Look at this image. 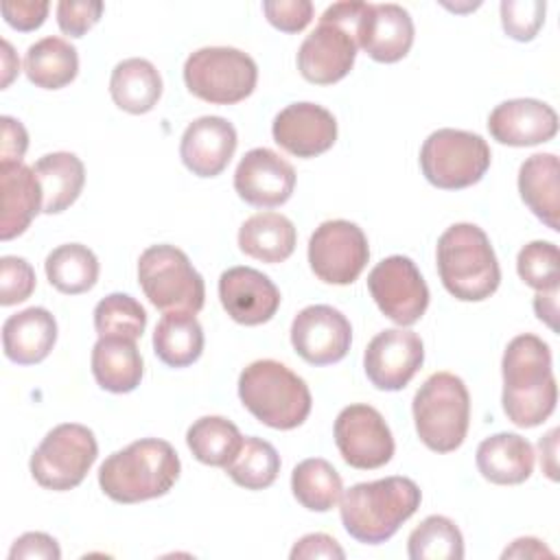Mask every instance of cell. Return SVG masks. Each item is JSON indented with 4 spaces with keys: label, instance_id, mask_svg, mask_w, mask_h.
I'll list each match as a JSON object with an SVG mask.
<instances>
[{
    "label": "cell",
    "instance_id": "obj_35",
    "mask_svg": "<svg viewBox=\"0 0 560 560\" xmlns=\"http://www.w3.org/2000/svg\"><path fill=\"white\" fill-rule=\"evenodd\" d=\"M291 490L302 508L311 512H328L339 503L343 483L330 462L322 457H308L293 468Z\"/></svg>",
    "mask_w": 560,
    "mask_h": 560
},
{
    "label": "cell",
    "instance_id": "obj_17",
    "mask_svg": "<svg viewBox=\"0 0 560 560\" xmlns=\"http://www.w3.org/2000/svg\"><path fill=\"white\" fill-rule=\"evenodd\" d=\"M295 188L293 166L267 147L247 151L234 171V190L256 208H276L289 201Z\"/></svg>",
    "mask_w": 560,
    "mask_h": 560
},
{
    "label": "cell",
    "instance_id": "obj_31",
    "mask_svg": "<svg viewBox=\"0 0 560 560\" xmlns=\"http://www.w3.org/2000/svg\"><path fill=\"white\" fill-rule=\"evenodd\" d=\"M153 352L168 368L192 365L203 352V328L195 313H164L153 330Z\"/></svg>",
    "mask_w": 560,
    "mask_h": 560
},
{
    "label": "cell",
    "instance_id": "obj_29",
    "mask_svg": "<svg viewBox=\"0 0 560 560\" xmlns=\"http://www.w3.org/2000/svg\"><path fill=\"white\" fill-rule=\"evenodd\" d=\"M295 225L280 212H256L238 230V247L249 258L276 265L295 249Z\"/></svg>",
    "mask_w": 560,
    "mask_h": 560
},
{
    "label": "cell",
    "instance_id": "obj_42",
    "mask_svg": "<svg viewBox=\"0 0 560 560\" xmlns=\"http://www.w3.org/2000/svg\"><path fill=\"white\" fill-rule=\"evenodd\" d=\"M262 13L282 33H300L313 20L311 0H265Z\"/></svg>",
    "mask_w": 560,
    "mask_h": 560
},
{
    "label": "cell",
    "instance_id": "obj_46",
    "mask_svg": "<svg viewBox=\"0 0 560 560\" xmlns=\"http://www.w3.org/2000/svg\"><path fill=\"white\" fill-rule=\"evenodd\" d=\"M289 556H291V560H311V558H330V560L337 558V560H343L346 551L328 534H306V536H302L293 545Z\"/></svg>",
    "mask_w": 560,
    "mask_h": 560
},
{
    "label": "cell",
    "instance_id": "obj_22",
    "mask_svg": "<svg viewBox=\"0 0 560 560\" xmlns=\"http://www.w3.org/2000/svg\"><path fill=\"white\" fill-rule=\"evenodd\" d=\"M236 129L221 116H201L182 133L179 158L197 177H217L236 151Z\"/></svg>",
    "mask_w": 560,
    "mask_h": 560
},
{
    "label": "cell",
    "instance_id": "obj_15",
    "mask_svg": "<svg viewBox=\"0 0 560 560\" xmlns=\"http://www.w3.org/2000/svg\"><path fill=\"white\" fill-rule=\"evenodd\" d=\"M291 343L306 363L332 365L348 354L352 326L341 311L328 304H313L293 317Z\"/></svg>",
    "mask_w": 560,
    "mask_h": 560
},
{
    "label": "cell",
    "instance_id": "obj_5",
    "mask_svg": "<svg viewBox=\"0 0 560 560\" xmlns=\"http://www.w3.org/2000/svg\"><path fill=\"white\" fill-rule=\"evenodd\" d=\"M238 398L262 424L280 431L300 427L311 413V389L284 363L260 359L238 376Z\"/></svg>",
    "mask_w": 560,
    "mask_h": 560
},
{
    "label": "cell",
    "instance_id": "obj_50",
    "mask_svg": "<svg viewBox=\"0 0 560 560\" xmlns=\"http://www.w3.org/2000/svg\"><path fill=\"white\" fill-rule=\"evenodd\" d=\"M556 446H558V429H551L545 438H540L538 448H540V466L542 472H547L549 479H558V468H556Z\"/></svg>",
    "mask_w": 560,
    "mask_h": 560
},
{
    "label": "cell",
    "instance_id": "obj_33",
    "mask_svg": "<svg viewBox=\"0 0 560 560\" xmlns=\"http://www.w3.org/2000/svg\"><path fill=\"white\" fill-rule=\"evenodd\" d=\"M48 282L66 295L90 291L98 280V258L81 243H66L55 247L44 262Z\"/></svg>",
    "mask_w": 560,
    "mask_h": 560
},
{
    "label": "cell",
    "instance_id": "obj_47",
    "mask_svg": "<svg viewBox=\"0 0 560 560\" xmlns=\"http://www.w3.org/2000/svg\"><path fill=\"white\" fill-rule=\"evenodd\" d=\"M2 162H22L26 147H28V133L24 125L11 116H2Z\"/></svg>",
    "mask_w": 560,
    "mask_h": 560
},
{
    "label": "cell",
    "instance_id": "obj_8",
    "mask_svg": "<svg viewBox=\"0 0 560 560\" xmlns=\"http://www.w3.org/2000/svg\"><path fill=\"white\" fill-rule=\"evenodd\" d=\"M138 282L149 302L168 311L199 313L206 300L201 273L175 245H151L138 258Z\"/></svg>",
    "mask_w": 560,
    "mask_h": 560
},
{
    "label": "cell",
    "instance_id": "obj_39",
    "mask_svg": "<svg viewBox=\"0 0 560 560\" xmlns=\"http://www.w3.org/2000/svg\"><path fill=\"white\" fill-rule=\"evenodd\" d=\"M516 271L521 280L540 291H553L560 282V254L549 241H532L516 256Z\"/></svg>",
    "mask_w": 560,
    "mask_h": 560
},
{
    "label": "cell",
    "instance_id": "obj_9",
    "mask_svg": "<svg viewBox=\"0 0 560 560\" xmlns=\"http://www.w3.org/2000/svg\"><path fill=\"white\" fill-rule=\"evenodd\" d=\"M258 81L256 61L232 46H206L188 55L184 83L206 103L234 105L247 98Z\"/></svg>",
    "mask_w": 560,
    "mask_h": 560
},
{
    "label": "cell",
    "instance_id": "obj_32",
    "mask_svg": "<svg viewBox=\"0 0 560 560\" xmlns=\"http://www.w3.org/2000/svg\"><path fill=\"white\" fill-rule=\"evenodd\" d=\"M24 72L42 90H59L74 81L79 72L77 48L61 37H44L28 46Z\"/></svg>",
    "mask_w": 560,
    "mask_h": 560
},
{
    "label": "cell",
    "instance_id": "obj_36",
    "mask_svg": "<svg viewBox=\"0 0 560 560\" xmlns=\"http://www.w3.org/2000/svg\"><path fill=\"white\" fill-rule=\"evenodd\" d=\"M225 472L245 490H265L280 472V455L267 440L249 435L243 438V444L236 457L225 466Z\"/></svg>",
    "mask_w": 560,
    "mask_h": 560
},
{
    "label": "cell",
    "instance_id": "obj_34",
    "mask_svg": "<svg viewBox=\"0 0 560 560\" xmlns=\"http://www.w3.org/2000/svg\"><path fill=\"white\" fill-rule=\"evenodd\" d=\"M186 444L195 459L208 466L225 468L238 453L243 435L234 422L223 416H203L186 431Z\"/></svg>",
    "mask_w": 560,
    "mask_h": 560
},
{
    "label": "cell",
    "instance_id": "obj_49",
    "mask_svg": "<svg viewBox=\"0 0 560 560\" xmlns=\"http://www.w3.org/2000/svg\"><path fill=\"white\" fill-rule=\"evenodd\" d=\"M534 311L540 322H545L551 330H558V289L553 291H540L534 298Z\"/></svg>",
    "mask_w": 560,
    "mask_h": 560
},
{
    "label": "cell",
    "instance_id": "obj_24",
    "mask_svg": "<svg viewBox=\"0 0 560 560\" xmlns=\"http://www.w3.org/2000/svg\"><path fill=\"white\" fill-rule=\"evenodd\" d=\"M57 341V322L42 306L24 308L2 324V348L9 361L35 365L44 361Z\"/></svg>",
    "mask_w": 560,
    "mask_h": 560
},
{
    "label": "cell",
    "instance_id": "obj_4",
    "mask_svg": "<svg viewBox=\"0 0 560 560\" xmlns=\"http://www.w3.org/2000/svg\"><path fill=\"white\" fill-rule=\"evenodd\" d=\"M438 273L444 289L462 302L490 298L501 282V269L488 234L475 223H455L438 238Z\"/></svg>",
    "mask_w": 560,
    "mask_h": 560
},
{
    "label": "cell",
    "instance_id": "obj_26",
    "mask_svg": "<svg viewBox=\"0 0 560 560\" xmlns=\"http://www.w3.org/2000/svg\"><path fill=\"white\" fill-rule=\"evenodd\" d=\"M560 166L553 153H534L518 168V192L525 206L553 232L560 230Z\"/></svg>",
    "mask_w": 560,
    "mask_h": 560
},
{
    "label": "cell",
    "instance_id": "obj_14",
    "mask_svg": "<svg viewBox=\"0 0 560 560\" xmlns=\"http://www.w3.org/2000/svg\"><path fill=\"white\" fill-rule=\"evenodd\" d=\"M335 444L343 462L359 470L385 466L394 455L392 431L378 409L348 405L335 420Z\"/></svg>",
    "mask_w": 560,
    "mask_h": 560
},
{
    "label": "cell",
    "instance_id": "obj_30",
    "mask_svg": "<svg viewBox=\"0 0 560 560\" xmlns=\"http://www.w3.org/2000/svg\"><path fill=\"white\" fill-rule=\"evenodd\" d=\"M112 101L129 114L151 112L162 96V77L158 68L140 57L122 59L109 77Z\"/></svg>",
    "mask_w": 560,
    "mask_h": 560
},
{
    "label": "cell",
    "instance_id": "obj_25",
    "mask_svg": "<svg viewBox=\"0 0 560 560\" xmlns=\"http://www.w3.org/2000/svg\"><path fill=\"white\" fill-rule=\"evenodd\" d=\"M477 468L497 486H516L534 472V446L518 433H494L477 446Z\"/></svg>",
    "mask_w": 560,
    "mask_h": 560
},
{
    "label": "cell",
    "instance_id": "obj_38",
    "mask_svg": "<svg viewBox=\"0 0 560 560\" xmlns=\"http://www.w3.org/2000/svg\"><path fill=\"white\" fill-rule=\"evenodd\" d=\"M98 337H122L138 341L147 328V311L127 293H109L94 306Z\"/></svg>",
    "mask_w": 560,
    "mask_h": 560
},
{
    "label": "cell",
    "instance_id": "obj_51",
    "mask_svg": "<svg viewBox=\"0 0 560 560\" xmlns=\"http://www.w3.org/2000/svg\"><path fill=\"white\" fill-rule=\"evenodd\" d=\"M4 55H2V68H4V77H2V88H7L11 83V79L15 77V72H20V61L11 50L9 42H2Z\"/></svg>",
    "mask_w": 560,
    "mask_h": 560
},
{
    "label": "cell",
    "instance_id": "obj_40",
    "mask_svg": "<svg viewBox=\"0 0 560 560\" xmlns=\"http://www.w3.org/2000/svg\"><path fill=\"white\" fill-rule=\"evenodd\" d=\"M547 4L542 0H503L501 24L516 42H532L545 24Z\"/></svg>",
    "mask_w": 560,
    "mask_h": 560
},
{
    "label": "cell",
    "instance_id": "obj_1",
    "mask_svg": "<svg viewBox=\"0 0 560 560\" xmlns=\"http://www.w3.org/2000/svg\"><path fill=\"white\" fill-rule=\"evenodd\" d=\"M503 411L523 429L542 424L556 409L558 385L551 372L549 346L536 335H516L501 361Z\"/></svg>",
    "mask_w": 560,
    "mask_h": 560
},
{
    "label": "cell",
    "instance_id": "obj_12",
    "mask_svg": "<svg viewBox=\"0 0 560 560\" xmlns=\"http://www.w3.org/2000/svg\"><path fill=\"white\" fill-rule=\"evenodd\" d=\"M368 258V238L352 221L330 219L311 234L308 265L326 284H352L365 269Z\"/></svg>",
    "mask_w": 560,
    "mask_h": 560
},
{
    "label": "cell",
    "instance_id": "obj_18",
    "mask_svg": "<svg viewBox=\"0 0 560 560\" xmlns=\"http://www.w3.org/2000/svg\"><path fill=\"white\" fill-rule=\"evenodd\" d=\"M276 144L295 158L326 153L337 140L335 116L317 103H291L278 112L271 125Z\"/></svg>",
    "mask_w": 560,
    "mask_h": 560
},
{
    "label": "cell",
    "instance_id": "obj_43",
    "mask_svg": "<svg viewBox=\"0 0 560 560\" xmlns=\"http://www.w3.org/2000/svg\"><path fill=\"white\" fill-rule=\"evenodd\" d=\"M103 2L61 0L57 4V24L70 37H83L103 15Z\"/></svg>",
    "mask_w": 560,
    "mask_h": 560
},
{
    "label": "cell",
    "instance_id": "obj_19",
    "mask_svg": "<svg viewBox=\"0 0 560 560\" xmlns=\"http://www.w3.org/2000/svg\"><path fill=\"white\" fill-rule=\"evenodd\" d=\"M219 300L234 322L260 326L276 315L280 291L269 276L254 267H230L219 278Z\"/></svg>",
    "mask_w": 560,
    "mask_h": 560
},
{
    "label": "cell",
    "instance_id": "obj_37",
    "mask_svg": "<svg viewBox=\"0 0 560 560\" xmlns=\"http://www.w3.org/2000/svg\"><path fill=\"white\" fill-rule=\"evenodd\" d=\"M407 553L411 560H462L464 538L451 518L431 514L409 534Z\"/></svg>",
    "mask_w": 560,
    "mask_h": 560
},
{
    "label": "cell",
    "instance_id": "obj_41",
    "mask_svg": "<svg viewBox=\"0 0 560 560\" xmlns=\"http://www.w3.org/2000/svg\"><path fill=\"white\" fill-rule=\"evenodd\" d=\"M35 291V271L20 256L0 258V304L13 306L24 302Z\"/></svg>",
    "mask_w": 560,
    "mask_h": 560
},
{
    "label": "cell",
    "instance_id": "obj_2",
    "mask_svg": "<svg viewBox=\"0 0 560 560\" xmlns=\"http://www.w3.org/2000/svg\"><path fill=\"white\" fill-rule=\"evenodd\" d=\"M422 492L409 477H385L348 488L339 499L346 532L363 545L389 540L420 508Z\"/></svg>",
    "mask_w": 560,
    "mask_h": 560
},
{
    "label": "cell",
    "instance_id": "obj_27",
    "mask_svg": "<svg viewBox=\"0 0 560 560\" xmlns=\"http://www.w3.org/2000/svg\"><path fill=\"white\" fill-rule=\"evenodd\" d=\"M92 374L98 387L112 394L133 392L144 374L136 341L122 337H98L92 348Z\"/></svg>",
    "mask_w": 560,
    "mask_h": 560
},
{
    "label": "cell",
    "instance_id": "obj_13",
    "mask_svg": "<svg viewBox=\"0 0 560 560\" xmlns=\"http://www.w3.org/2000/svg\"><path fill=\"white\" fill-rule=\"evenodd\" d=\"M368 289L385 317L398 326L416 324L429 306V287L407 256L383 258L368 276Z\"/></svg>",
    "mask_w": 560,
    "mask_h": 560
},
{
    "label": "cell",
    "instance_id": "obj_6",
    "mask_svg": "<svg viewBox=\"0 0 560 560\" xmlns=\"http://www.w3.org/2000/svg\"><path fill=\"white\" fill-rule=\"evenodd\" d=\"M365 2L346 0L330 4L319 24L304 37L298 50L300 74L315 85H332L341 81L354 66L357 24Z\"/></svg>",
    "mask_w": 560,
    "mask_h": 560
},
{
    "label": "cell",
    "instance_id": "obj_7",
    "mask_svg": "<svg viewBox=\"0 0 560 560\" xmlns=\"http://www.w3.org/2000/svg\"><path fill=\"white\" fill-rule=\"evenodd\" d=\"M413 422L420 442L435 453L462 446L470 422V396L451 372L431 374L413 396Z\"/></svg>",
    "mask_w": 560,
    "mask_h": 560
},
{
    "label": "cell",
    "instance_id": "obj_20",
    "mask_svg": "<svg viewBox=\"0 0 560 560\" xmlns=\"http://www.w3.org/2000/svg\"><path fill=\"white\" fill-rule=\"evenodd\" d=\"M413 44V20L407 9L394 2H365L357 24V46L374 61H400Z\"/></svg>",
    "mask_w": 560,
    "mask_h": 560
},
{
    "label": "cell",
    "instance_id": "obj_16",
    "mask_svg": "<svg viewBox=\"0 0 560 560\" xmlns=\"http://www.w3.org/2000/svg\"><path fill=\"white\" fill-rule=\"evenodd\" d=\"M424 361L422 339L407 328L381 330L365 348L363 370L383 392H398L416 376Z\"/></svg>",
    "mask_w": 560,
    "mask_h": 560
},
{
    "label": "cell",
    "instance_id": "obj_48",
    "mask_svg": "<svg viewBox=\"0 0 560 560\" xmlns=\"http://www.w3.org/2000/svg\"><path fill=\"white\" fill-rule=\"evenodd\" d=\"M553 558V551L547 549L538 538H516L505 551L503 558Z\"/></svg>",
    "mask_w": 560,
    "mask_h": 560
},
{
    "label": "cell",
    "instance_id": "obj_11",
    "mask_svg": "<svg viewBox=\"0 0 560 560\" xmlns=\"http://www.w3.org/2000/svg\"><path fill=\"white\" fill-rule=\"evenodd\" d=\"M98 444L92 429L63 422L46 433L31 455V475L46 490L77 488L96 462Z\"/></svg>",
    "mask_w": 560,
    "mask_h": 560
},
{
    "label": "cell",
    "instance_id": "obj_23",
    "mask_svg": "<svg viewBox=\"0 0 560 560\" xmlns=\"http://www.w3.org/2000/svg\"><path fill=\"white\" fill-rule=\"evenodd\" d=\"M2 219L0 238L11 241L26 232L31 221L42 212V186L35 171L22 162H0Z\"/></svg>",
    "mask_w": 560,
    "mask_h": 560
},
{
    "label": "cell",
    "instance_id": "obj_44",
    "mask_svg": "<svg viewBox=\"0 0 560 560\" xmlns=\"http://www.w3.org/2000/svg\"><path fill=\"white\" fill-rule=\"evenodd\" d=\"M61 549L57 540L44 532H26L15 538L9 560H59Z\"/></svg>",
    "mask_w": 560,
    "mask_h": 560
},
{
    "label": "cell",
    "instance_id": "obj_10",
    "mask_svg": "<svg viewBox=\"0 0 560 560\" xmlns=\"http://www.w3.org/2000/svg\"><path fill=\"white\" fill-rule=\"evenodd\" d=\"M490 147L472 131L438 129L420 149V168L429 184L442 190H459L477 184L490 168Z\"/></svg>",
    "mask_w": 560,
    "mask_h": 560
},
{
    "label": "cell",
    "instance_id": "obj_3",
    "mask_svg": "<svg viewBox=\"0 0 560 560\" xmlns=\"http://www.w3.org/2000/svg\"><path fill=\"white\" fill-rule=\"evenodd\" d=\"M179 470V455L166 440L142 438L101 464L98 486L112 501L129 505L166 494Z\"/></svg>",
    "mask_w": 560,
    "mask_h": 560
},
{
    "label": "cell",
    "instance_id": "obj_21",
    "mask_svg": "<svg viewBox=\"0 0 560 560\" xmlns=\"http://www.w3.org/2000/svg\"><path fill=\"white\" fill-rule=\"evenodd\" d=\"M488 131L501 144L534 147L558 133V114L538 98H512L490 112Z\"/></svg>",
    "mask_w": 560,
    "mask_h": 560
},
{
    "label": "cell",
    "instance_id": "obj_45",
    "mask_svg": "<svg viewBox=\"0 0 560 560\" xmlns=\"http://www.w3.org/2000/svg\"><path fill=\"white\" fill-rule=\"evenodd\" d=\"M50 4L48 2H35V0H7L2 2V15L9 26L15 31H35L44 24L48 15Z\"/></svg>",
    "mask_w": 560,
    "mask_h": 560
},
{
    "label": "cell",
    "instance_id": "obj_28",
    "mask_svg": "<svg viewBox=\"0 0 560 560\" xmlns=\"http://www.w3.org/2000/svg\"><path fill=\"white\" fill-rule=\"evenodd\" d=\"M33 171L42 186V212L57 214L70 208L85 184V166L83 162L68 151H55L42 155Z\"/></svg>",
    "mask_w": 560,
    "mask_h": 560
}]
</instances>
